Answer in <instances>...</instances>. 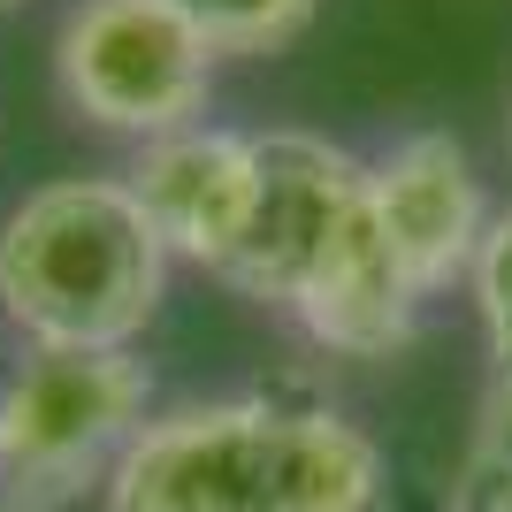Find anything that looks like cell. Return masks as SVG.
<instances>
[{
    "instance_id": "6da1fadb",
    "label": "cell",
    "mask_w": 512,
    "mask_h": 512,
    "mask_svg": "<svg viewBox=\"0 0 512 512\" xmlns=\"http://www.w3.org/2000/svg\"><path fill=\"white\" fill-rule=\"evenodd\" d=\"M375 436L329 406L214 398L161 413L107 474V512H383Z\"/></svg>"
},
{
    "instance_id": "7a4b0ae2",
    "label": "cell",
    "mask_w": 512,
    "mask_h": 512,
    "mask_svg": "<svg viewBox=\"0 0 512 512\" xmlns=\"http://www.w3.org/2000/svg\"><path fill=\"white\" fill-rule=\"evenodd\" d=\"M169 245L123 176L39 184L0 222V314L54 352H130L161 314Z\"/></svg>"
},
{
    "instance_id": "3957f363",
    "label": "cell",
    "mask_w": 512,
    "mask_h": 512,
    "mask_svg": "<svg viewBox=\"0 0 512 512\" xmlns=\"http://www.w3.org/2000/svg\"><path fill=\"white\" fill-rule=\"evenodd\" d=\"M146 406L153 383L130 352L31 344V360L0 383V512H69L107 490Z\"/></svg>"
},
{
    "instance_id": "277c9868",
    "label": "cell",
    "mask_w": 512,
    "mask_h": 512,
    "mask_svg": "<svg viewBox=\"0 0 512 512\" xmlns=\"http://www.w3.org/2000/svg\"><path fill=\"white\" fill-rule=\"evenodd\" d=\"M54 77L85 123L153 146L199 123L214 92V46L169 0H77L54 39Z\"/></svg>"
},
{
    "instance_id": "5b68a950",
    "label": "cell",
    "mask_w": 512,
    "mask_h": 512,
    "mask_svg": "<svg viewBox=\"0 0 512 512\" xmlns=\"http://www.w3.org/2000/svg\"><path fill=\"white\" fill-rule=\"evenodd\" d=\"M360 214L367 161H352L314 130H253V214L222 283L276 314H299L329 276V260L344 253V237L360 230Z\"/></svg>"
},
{
    "instance_id": "8992f818",
    "label": "cell",
    "mask_w": 512,
    "mask_h": 512,
    "mask_svg": "<svg viewBox=\"0 0 512 512\" xmlns=\"http://www.w3.org/2000/svg\"><path fill=\"white\" fill-rule=\"evenodd\" d=\"M367 199L383 222L390 253L406 260V276L421 299H436L444 283H459L482 253L490 230V199L474 176V153L451 130H413L367 169Z\"/></svg>"
},
{
    "instance_id": "52a82bcc",
    "label": "cell",
    "mask_w": 512,
    "mask_h": 512,
    "mask_svg": "<svg viewBox=\"0 0 512 512\" xmlns=\"http://www.w3.org/2000/svg\"><path fill=\"white\" fill-rule=\"evenodd\" d=\"M123 184L161 230L169 260H199L207 276H222L245 237V214H253V130H169L138 153Z\"/></svg>"
},
{
    "instance_id": "ba28073f",
    "label": "cell",
    "mask_w": 512,
    "mask_h": 512,
    "mask_svg": "<svg viewBox=\"0 0 512 512\" xmlns=\"http://www.w3.org/2000/svg\"><path fill=\"white\" fill-rule=\"evenodd\" d=\"M169 8L192 23L199 39L214 46V62H222V54H283L314 23L321 0H169Z\"/></svg>"
},
{
    "instance_id": "9c48e42d",
    "label": "cell",
    "mask_w": 512,
    "mask_h": 512,
    "mask_svg": "<svg viewBox=\"0 0 512 512\" xmlns=\"http://www.w3.org/2000/svg\"><path fill=\"white\" fill-rule=\"evenodd\" d=\"M451 512H512V367H497L482 390L467 467L451 482Z\"/></svg>"
},
{
    "instance_id": "30bf717a",
    "label": "cell",
    "mask_w": 512,
    "mask_h": 512,
    "mask_svg": "<svg viewBox=\"0 0 512 512\" xmlns=\"http://www.w3.org/2000/svg\"><path fill=\"white\" fill-rule=\"evenodd\" d=\"M474 283V306H482V337H490V360L512 367V207L490 214V230H482V253L467 268Z\"/></svg>"
},
{
    "instance_id": "8fae6325",
    "label": "cell",
    "mask_w": 512,
    "mask_h": 512,
    "mask_svg": "<svg viewBox=\"0 0 512 512\" xmlns=\"http://www.w3.org/2000/svg\"><path fill=\"white\" fill-rule=\"evenodd\" d=\"M0 8H16V0H0Z\"/></svg>"
},
{
    "instance_id": "7c38bea8",
    "label": "cell",
    "mask_w": 512,
    "mask_h": 512,
    "mask_svg": "<svg viewBox=\"0 0 512 512\" xmlns=\"http://www.w3.org/2000/svg\"><path fill=\"white\" fill-rule=\"evenodd\" d=\"M505 130H512V115H505Z\"/></svg>"
}]
</instances>
